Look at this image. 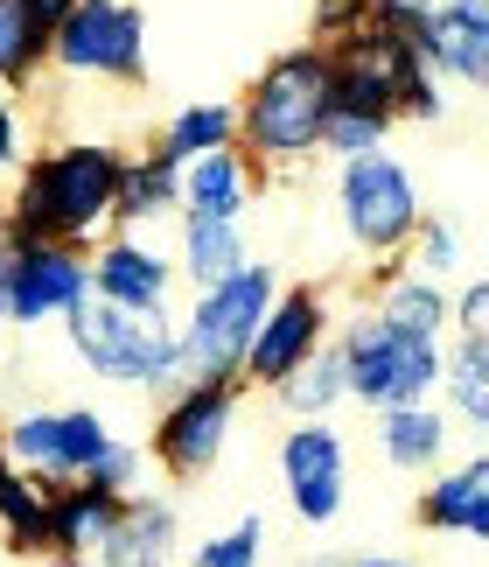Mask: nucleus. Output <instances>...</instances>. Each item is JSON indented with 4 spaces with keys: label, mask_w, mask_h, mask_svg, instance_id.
<instances>
[{
    "label": "nucleus",
    "mask_w": 489,
    "mask_h": 567,
    "mask_svg": "<svg viewBox=\"0 0 489 567\" xmlns=\"http://www.w3.org/2000/svg\"><path fill=\"white\" fill-rule=\"evenodd\" d=\"M21 162V113L8 99H0V176H8V168Z\"/></svg>",
    "instance_id": "nucleus-34"
},
{
    "label": "nucleus",
    "mask_w": 489,
    "mask_h": 567,
    "mask_svg": "<svg viewBox=\"0 0 489 567\" xmlns=\"http://www.w3.org/2000/svg\"><path fill=\"white\" fill-rule=\"evenodd\" d=\"M245 225L238 217H204V210H183V238H175V274L189 288H217L245 267Z\"/></svg>",
    "instance_id": "nucleus-17"
},
{
    "label": "nucleus",
    "mask_w": 489,
    "mask_h": 567,
    "mask_svg": "<svg viewBox=\"0 0 489 567\" xmlns=\"http://www.w3.org/2000/svg\"><path fill=\"white\" fill-rule=\"evenodd\" d=\"M0 533L14 554H50V484L0 449Z\"/></svg>",
    "instance_id": "nucleus-21"
},
{
    "label": "nucleus",
    "mask_w": 489,
    "mask_h": 567,
    "mask_svg": "<svg viewBox=\"0 0 489 567\" xmlns=\"http://www.w3.org/2000/svg\"><path fill=\"white\" fill-rule=\"evenodd\" d=\"M427 63L440 78L489 92V0H434V14H427Z\"/></svg>",
    "instance_id": "nucleus-14"
},
{
    "label": "nucleus",
    "mask_w": 489,
    "mask_h": 567,
    "mask_svg": "<svg viewBox=\"0 0 489 567\" xmlns=\"http://www.w3.org/2000/svg\"><path fill=\"white\" fill-rule=\"evenodd\" d=\"M231 421H238V379H189V385H175V400L162 406L147 455L168 476H204L217 455H225Z\"/></svg>",
    "instance_id": "nucleus-8"
},
{
    "label": "nucleus",
    "mask_w": 489,
    "mask_h": 567,
    "mask_svg": "<svg viewBox=\"0 0 489 567\" xmlns=\"http://www.w3.org/2000/svg\"><path fill=\"white\" fill-rule=\"evenodd\" d=\"M364 21H371V0H322V8H315V42H322V50H336V42L357 35Z\"/></svg>",
    "instance_id": "nucleus-31"
},
{
    "label": "nucleus",
    "mask_w": 489,
    "mask_h": 567,
    "mask_svg": "<svg viewBox=\"0 0 489 567\" xmlns=\"http://www.w3.org/2000/svg\"><path fill=\"white\" fill-rule=\"evenodd\" d=\"M35 8H42V21H50V29H56V21H63V14L77 8V0H35Z\"/></svg>",
    "instance_id": "nucleus-37"
},
{
    "label": "nucleus",
    "mask_w": 489,
    "mask_h": 567,
    "mask_svg": "<svg viewBox=\"0 0 489 567\" xmlns=\"http://www.w3.org/2000/svg\"><path fill=\"white\" fill-rule=\"evenodd\" d=\"M350 567H406V560H350Z\"/></svg>",
    "instance_id": "nucleus-39"
},
{
    "label": "nucleus",
    "mask_w": 489,
    "mask_h": 567,
    "mask_svg": "<svg viewBox=\"0 0 489 567\" xmlns=\"http://www.w3.org/2000/svg\"><path fill=\"white\" fill-rule=\"evenodd\" d=\"M385 134H392V120L385 113H329V126H322V155H364V147H385Z\"/></svg>",
    "instance_id": "nucleus-28"
},
{
    "label": "nucleus",
    "mask_w": 489,
    "mask_h": 567,
    "mask_svg": "<svg viewBox=\"0 0 489 567\" xmlns=\"http://www.w3.org/2000/svg\"><path fill=\"white\" fill-rule=\"evenodd\" d=\"M377 316L392 322V330H406V337H440L448 330V288H440L434 274H392L385 288H377Z\"/></svg>",
    "instance_id": "nucleus-24"
},
{
    "label": "nucleus",
    "mask_w": 489,
    "mask_h": 567,
    "mask_svg": "<svg viewBox=\"0 0 489 567\" xmlns=\"http://www.w3.org/2000/svg\"><path fill=\"white\" fill-rule=\"evenodd\" d=\"M105 442H113V427H105L92 406L14 413L8 434H0V449H8L21 470H35L42 484H77V476H92V463L105 455Z\"/></svg>",
    "instance_id": "nucleus-10"
},
{
    "label": "nucleus",
    "mask_w": 489,
    "mask_h": 567,
    "mask_svg": "<svg viewBox=\"0 0 489 567\" xmlns=\"http://www.w3.org/2000/svg\"><path fill=\"white\" fill-rule=\"evenodd\" d=\"M469 539H476V547H489V491H482V505H476V518H469Z\"/></svg>",
    "instance_id": "nucleus-36"
},
{
    "label": "nucleus",
    "mask_w": 489,
    "mask_h": 567,
    "mask_svg": "<svg viewBox=\"0 0 489 567\" xmlns=\"http://www.w3.org/2000/svg\"><path fill=\"white\" fill-rule=\"evenodd\" d=\"M183 210V168H175L162 147L119 162V196H113V225H147V217Z\"/></svg>",
    "instance_id": "nucleus-20"
},
{
    "label": "nucleus",
    "mask_w": 489,
    "mask_h": 567,
    "mask_svg": "<svg viewBox=\"0 0 489 567\" xmlns=\"http://www.w3.org/2000/svg\"><path fill=\"white\" fill-rule=\"evenodd\" d=\"M259 189V162L245 147H210V155L183 162V210H204V217H245Z\"/></svg>",
    "instance_id": "nucleus-16"
},
{
    "label": "nucleus",
    "mask_w": 489,
    "mask_h": 567,
    "mask_svg": "<svg viewBox=\"0 0 489 567\" xmlns=\"http://www.w3.org/2000/svg\"><path fill=\"white\" fill-rule=\"evenodd\" d=\"M8 280H14V231L0 225V301H8Z\"/></svg>",
    "instance_id": "nucleus-35"
},
{
    "label": "nucleus",
    "mask_w": 489,
    "mask_h": 567,
    "mask_svg": "<svg viewBox=\"0 0 489 567\" xmlns=\"http://www.w3.org/2000/svg\"><path fill=\"white\" fill-rule=\"evenodd\" d=\"M273 400L294 413V421H329L343 400H350V372H343V351H336V337L322 343L308 364H294L280 385H273Z\"/></svg>",
    "instance_id": "nucleus-22"
},
{
    "label": "nucleus",
    "mask_w": 489,
    "mask_h": 567,
    "mask_svg": "<svg viewBox=\"0 0 489 567\" xmlns=\"http://www.w3.org/2000/svg\"><path fill=\"white\" fill-rule=\"evenodd\" d=\"M259 560H266V518L259 512H245L238 526L210 533L204 547L189 554V567H259Z\"/></svg>",
    "instance_id": "nucleus-27"
},
{
    "label": "nucleus",
    "mask_w": 489,
    "mask_h": 567,
    "mask_svg": "<svg viewBox=\"0 0 489 567\" xmlns=\"http://www.w3.org/2000/svg\"><path fill=\"white\" fill-rule=\"evenodd\" d=\"M280 476H287L294 518L329 526L343 512V491H350V442L329 421H294V434L280 442Z\"/></svg>",
    "instance_id": "nucleus-11"
},
{
    "label": "nucleus",
    "mask_w": 489,
    "mask_h": 567,
    "mask_svg": "<svg viewBox=\"0 0 489 567\" xmlns=\"http://www.w3.org/2000/svg\"><path fill=\"white\" fill-rule=\"evenodd\" d=\"M92 295L126 301V309H168L175 259L154 252L147 238H133V231H113V238H98V252H92Z\"/></svg>",
    "instance_id": "nucleus-13"
},
{
    "label": "nucleus",
    "mask_w": 489,
    "mask_h": 567,
    "mask_svg": "<svg viewBox=\"0 0 489 567\" xmlns=\"http://www.w3.org/2000/svg\"><path fill=\"white\" fill-rule=\"evenodd\" d=\"M238 141V105H225V99H196V105H183V113H168V126H162V155L183 168V162H196V155H210V147H231Z\"/></svg>",
    "instance_id": "nucleus-25"
},
{
    "label": "nucleus",
    "mask_w": 489,
    "mask_h": 567,
    "mask_svg": "<svg viewBox=\"0 0 489 567\" xmlns=\"http://www.w3.org/2000/svg\"><path fill=\"white\" fill-rule=\"evenodd\" d=\"M377 449H385L392 470H434L448 455V413L434 400H413V406H385L377 413Z\"/></svg>",
    "instance_id": "nucleus-19"
},
{
    "label": "nucleus",
    "mask_w": 489,
    "mask_h": 567,
    "mask_svg": "<svg viewBox=\"0 0 489 567\" xmlns=\"http://www.w3.org/2000/svg\"><path fill=\"white\" fill-rule=\"evenodd\" d=\"M336 210H343V231L350 246L371 252V259H398L419 231V189L406 176V162L392 147H364V155H343L336 162Z\"/></svg>",
    "instance_id": "nucleus-6"
},
{
    "label": "nucleus",
    "mask_w": 489,
    "mask_h": 567,
    "mask_svg": "<svg viewBox=\"0 0 489 567\" xmlns=\"http://www.w3.org/2000/svg\"><path fill=\"white\" fill-rule=\"evenodd\" d=\"M119 147L113 141H63L29 168H14L8 189V231L14 238H63L84 246L113 231V196H119Z\"/></svg>",
    "instance_id": "nucleus-1"
},
{
    "label": "nucleus",
    "mask_w": 489,
    "mask_h": 567,
    "mask_svg": "<svg viewBox=\"0 0 489 567\" xmlns=\"http://www.w3.org/2000/svg\"><path fill=\"white\" fill-rule=\"evenodd\" d=\"M63 330H71V351L84 372L113 385H154V392L183 385V330L168 322V309H126V301L84 295L63 316Z\"/></svg>",
    "instance_id": "nucleus-3"
},
{
    "label": "nucleus",
    "mask_w": 489,
    "mask_h": 567,
    "mask_svg": "<svg viewBox=\"0 0 489 567\" xmlns=\"http://www.w3.org/2000/svg\"><path fill=\"white\" fill-rule=\"evenodd\" d=\"M50 63V21L35 0H0V84H29Z\"/></svg>",
    "instance_id": "nucleus-26"
},
{
    "label": "nucleus",
    "mask_w": 489,
    "mask_h": 567,
    "mask_svg": "<svg viewBox=\"0 0 489 567\" xmlns=\"http://www.w3.org/2000/svg\"><path fill=\"white\" fill-rule=\"evenodd\" d=\"M50 567H98L92 554H50Z\"/></svg>",
    "instance_id": "nucleus-38"
},
{
    "label": "nucleus",
    "mask_w": 489,
    "mask_h": 567,
    "mask_svg": "<svg viewBox=\"0 0 489 567\" xmlns=\"http://www.w3.org/2000/svg\"><path fill=\"white\" fill-rule=\"evenodd\" d=\"M413 252H419V274H434V280H448L461 267V238H455V225H440V217H419Z\"/></svg>",
    "instance_id": "nucleus-30"
},
{
    "label": "nucleus",
    "mask_w": 489,
    "mask_h": 567,
    "mask_svg": "<svg viewBox=\"0 0 489 567\" xmlns=\"http://www.w3.org/2000/svg\"><path fill=\"white\" fill-rule=\"evenodd\" d=\"M175 533H183V518H175L168 497H141V491H133L92 560L98 567H168L175 560Z\"/></svg>",
    "instance_id": "nucleus-15"
},
{
    "label": "nucleus",
    "mask_w": 489,
    "mask_h": 567,
    "mask_svg": "<svg viewBox=\"0 0 489 567\" xmlns=\"http://www.w3.org/2000/svg\"><path fill=\"white\" fill-rule=\"evenodd\" d=\"M448 322H461V337H489V274L448 301Z\"/></svg>",
    "instance_id": "nucleus-32"
},
{
    "label": "nucleus",
    "mask_w": 489,
    "mask_h": 567,
    "mask_svg": "<svg viewBox=\"0 0 489 567\" xmlns=\"http://www.w3.org/2000/svg\"><path fill=\"white\" fill-rule=\"evenodd\" d=\"M329 343V301L315 288H280L273 295V309L259 316V337H252V351H245V379L273 392L294 364H308Z\"/></svg>",
    "instance_id": "nucleus-12"
},
{
    "label": "nucleus",
    "mask_w": 489,
    "mask_h": 567,
    "mask_svg": "<svg viewBox=\"0 0 489 567\" xmlns=\"http://www.w3.org/2000/svg\"><path fill=\"white\" fill-rule=\"evenodd\" d=\"M50 63L71 78L133 84L147 71V14L141 0H77L50 29Z\"/></svg>",
    "instance_id": "nucleus-7"
},
{
    "label": "nucleus",
    "mask_w": 489,
    "mask_h": 567,
    "mask_svg": "<svg viewBox=\"0 0 489 567\" xmlns=\"http://www.w3.org/2000/svg\"><path fill=\"white\" fill-rule=\"evenodd\" d=\"M126 512V497L98 484H50V554H98V539L113 533V518Z\"/></svg>",
    "instance_id": "nucleus-18"
},
{
    "label": "nucleus",
    "mask_w": 489,
    "mask_h": 567,
    "mask_svg": "<svg viewBox=\"0 0 489 567\" xmlns=\"http://www.w3.org/2000/svg\"><path fill=\"white\" fill-rule=\"evenodd\" d=\"M0 225H8V196H0Z\"/></svg>",
    "instance_id": "nucleus-40"
},
{
    "label": "nucleus",
    "mask_w": 489,
    "mask_h": 567,
    "mask_svg": "<svg viewBox=\"0 0 489 567\" xmlns=\"http://www.w3.org/2000/svg\"><path fill=\"white\" fill-rule=\"evenodd\" d=\"M329 99H336V63H329L322 42L273 56L252 78L245 105H238V147L252 162H308V155H322Z\"/></svg>",
    "instance_id": "nucleus-2"
},
{
    "label": "nucleus",
    "mask_w": 489,
    "mask_h": 567,
    "mask_svg": "<svg viewBox=\"0 0 489 567\" xmlns=\"http://www.w3.org/2000/svg\"><path fill=\"white\" fill-rule=\"evenodd\" d=\"M84 295H92V252L84 246H63V238H14V280H8V301H0V322L42 330V322H63Z\"/></svg>",
    "instance_id": "nucleus-9"
},
{
    "label": "nucleus",
    "mask_w": 489,
    "mask_h": 567,
    "mask_svg": "<svg viewBox=\"0 0 489 567\" xmlns=\"http://www.w3.org/2000/svg\"><path fill=\"white\" fill-rule=\"evenodd\" d=\"M280 274L266 259H245L231 280L196 288V309L183 322V385L189 379H245V351L259 337V316L273 309Z\"/></svg>",
    "instance_id": "nucleus-4"
},
{
    "label": "nucleus",
    "mask_w": 489,
    "mask_h": 567,
    "mask_svg": "<svg viewBox=\"0 0 489 567\" xmlns=\"http://www.w3.org/2000/svg\"><path fill=\"white\" fill-rule=\"evenodd\" d=\"M482 491H489V455H469L461 470H440L427 491H419V505H413V518L427 533H469V518H476V505H482Z\"/></svg>",
    "instance_id": "nucleus-23"
},
{
    "label": "nucleus",
    "mask_w": 489,
    "mask_h": 567,
    "mask_svg": "<svg viewBox=\"0 0 489 567\" xmlns=\"http://www.w3.org/2000/svg\"><path fill=\"white\" fill-rule=\"evenodd\" d=\"M141 476H147V449H133V442H119V434H113L84 484H98V491H113V497H133V491H141Z\"/></svg>",
    "instance_id": "nucleus-29"
},
{
    "label": "nucleus",
    "mask_w": 489,
    "mask_h": 567,
    "mask_svg": "<svg viewBox=\"0 0 489 567\" xmlns=\"http://www.w3.org/2000/svg\"><path fill=\"white\" fill-rule=\"evenodd\" d=\"M440 392H448V406L461 413V421L489 434V379H476V385H440Z\"/></svg>",
    "instance_id": "nucleus-33"
},
{
    "label": "nucleus",
    "mask_w": 489,
    "mask_h": 567,
    "mask_svg": "<svg viewBox=\"0 0 489 567\" xmlns=\"http://www.w3.org/2000/svg\"><path fill=\"white\" fill-rule=\"evenodd\" d=\"M343 372H350V400L385 413V406H413L440 392V337H406L392 330L377 309H357L336 337Z\"/></svg>",
    "instance_id": "nucleus-5"
}]
</instances>
